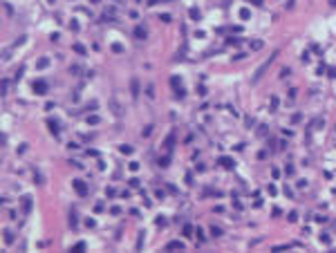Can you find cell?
<instances>
[{"label":"cell","instance_id":"8992f818","mask_svg":"<svg viewBox=\"0 0 336 253\" xmlns=\"http://www.w3.org/2000/svg\"><path fill=\"white\" fill-rule=\"evenodd\" d=\"M134 38H137V41H146V38H148L146 27H134Z\"/></svg>","mask_w":336,"mask_h":253},{"label":"cell","instance_id":"3957f363","mask_svg":"<svg viewBox=\"0 0 336 253\" xmlns=\"http://www.w3.org/2000/svg\"><path fill=\"white\" fill-rule=\"evenodd\" d=\"M72 186H74V190L81 195V197H87V184H85L83 179H74V184H72Z\"/></svg>","mask_w":336,"mask_h":253},{"label":"cell","instance_id":"7c38bea8","mask_svg":"<svg viewBox=\"0 0 336 253\" xmlns=\"http://www.w3.org/2000/svg\"><path fill=\"white\" fill-rule=\"evenodd\" d=\"M209 233H211L213 237H222V233H224V231H222L220 226H211V228H209Z\"/></svg>","mask_w":336,"mask_h":253},{"label":"cell","instance_id":"4316f807","mask_svg":"<svg viewBox=\"0 0 336 253\" xmlns=\"http://www.w3.org/2000/svg\"><path fill=\"white\" fill-rule=\"evenodd\" d=\"M320 242H323V244H329L332 240H329V235H327V233H323V235H320Z\"/></svg>","mask_w":336,"mask_h":253},{"label":"cell","instance_id":"7402d4cb","mask_svg":"<svg viewBox=\"0 0 336 253\" xmlns=\"http://www.w3.org/2000/svg\"><path fill=\"white\" fill-rule=\"evenodd\" d=\"M119 150L123 152V155H130V152H132V146H121V148H119Z\"/></svg>","mask_w":336,"mask_h":253},{"label":"cell","instance_id":"836d02e7","mask_svg":"<svg viewBox=\"0 0 336 253\" xmlns=\"http://www.w3.org/2000/svg\"><path fill=\"white\" fill-rule=\"evenodd\" d=\"M323 123H325L323 119H316V121H314V128H323Z\"/></svg>","mask_w":336,"mask_h":253},{"label":"cell","instance_id":"1f68e13d","mask_svg":"<svg viewBox=\"0 0 336 253\" xmlns=\"http://www.w3.org/2000/svg\"><path fill=\"white\" fill-rule=\"evenodd\" d=\"M110 213H112V215H119V213H121V206H112V208H110Z\"/></svg>","mask_w":336,"mask_h":253},{"label":"cell","instance_id":"44dd1931","mask_svg":"<svg viewBox=\"0 0 336 253\" xmlns=\"http://www.w3.org/2000/svg\"><path fill=\"white\" fill-rule=\"evenodd\" d=\"M240 18H244V20H249V18H251V14H249V9H242V11H240Z\"/></svg>","mask_w":336,"mask_h":253},{"label":"cell","instance_id":"8d00e7d4","mask_svg":"<svg viewBox=\"0 0 336 253\" xmlns=\"http://www.w3.org/2000/svg\"><path fill=\"white\" fill-rule=\"evenodd\" d=\"M121 50H123V47H121L119 43H114V45H112V52H117V54H119V52H121Z\"/></svg>","mask_w":336,"mask_h":253},{"label":"cell","instance_id":"60d3db41","mask_svg":"<svg viewBox=\"0 0 336 253\" xmlns=\"http://www.w3.org/2000/svg\"><path fill=\"white\" fill-rule=\"evenodd\" d=\"M85 152H87L90 157H99V152H96V150H92V148H90V150H85Z\"/></svg>","mask_w":336,"mask_h":253},{"label":"cell","instance_id":"d4e9b609","mask_svg":"<svg viewBox=\"0 0 336 253\" xmlns=\"http://www.w3.org/2000/svg\"><path fill=\"white\" fill-rule=\"evenodd\" d=\"M262 47V41H251V50H260Z\"/></svg>","mask_w":336,"mask_h":253},{"label":"cell","instance_id":"2e32d148","mask_svg":"<svg viewBox=\"0 0 336 253\" xmlns=\"http://www.w3.org/2000/svg\"><path fill=\"white\" fill-rule=\"evenodd\" d=\"M76 224H78V219H76V213L72 211V213H70V226H72V228H76Z\"/></svg>","mask_w":336,"mask_h":253},{"label":"cell","instance_id":"bcb514c9","mask_svg":"<svg viewBox=\"0 0 336 253\" xmlns=\"http://www.w3.org/2000/svg\"><path fill=\"white\" fill-rule=\"evenodd\" d=\"M146 2H148V7H155V5H157V2H161V0H146Z\"/></svg>","mask_w":336,"mask_h":253},{"label":"cell","instance_id":"484cf974","mask_svg":"<svg viewBox=\"0 0 336 253\" xmlns=\"http://www.w3.org/2000/svg\"><path fill=\"white\" fill-rule=\"evenodd\" d=\"M278 105H280V101H278V96H273L271 99V110H278Z\"/></svg>","mask_w":336,"mask_h":253},{"label":"cell","instance_id":"816d5d0a","mask_svg":"<svg viewBox=\"0 0 336 253\" xmlns=\"http://www.w3.org/2000/svg\"><path fill=\"white\" fill-rule=\"evenodd\" d=\"M137 2H139V0H137Z\"/></svg>","mask_w":336,"mask_h":253},{"label":"cell","instance_id":"7bdbcfd3","mask_svg":"<svg viewBox=\"0 0 336 253\" xmlns=\"http://www.w3.org/2000/svg\"><path fill=\"white\" fill-rule=\"evenodd\" d=\"M155 197L157 199H164V190H155Z\"/></svg>","mask_w":336,"mask_h":253},{"label":"cell","instance_id":"5bb4252c","mask_svg":"<svg viewBox=\"0 0 336 253\" xmlns=\"http://www.w3.org/2000/svg\"><path fill=\"white\" fill-rule=\"evenodd\" d=\"M168 164H170V157H168V155L159 157V166H161V168H168Z\"/></svg>","mask_w":336,"mask_h":253},{"label":"cell","instance_id":"9a60e30c","mask_svg":"<svg viewBox=\"0 0 336 253\" xmlns=\"http://www.w3.org/2000/svg\"><path fill=\"white\" fill-rule=\"evenodd\" d=\"M188 16L193 18V20H200V9H197V7H193L191 11H188Z\"/></svg>","mask_w":336,"mask_h":253},{"label":"cell","instance_id":"8fae6325","mask_svg":"<svg viewBox=\"0 0 336 253\" xmlns=\"http://www.w3.org/2000/svg\"><path fill=\"white\" fill-rule=\"evenodd\" d=\"M220 164H222L224 168H233V159H231V157H220Z\"/></svg>","mask_w":336,"mask_h":253},{"label":"cell","instance_id":"d590c367","mask_svg":"<svg viewBox=\"0 0 336 253\" xmlns=\"http://www.w3.org/2000/svg\"><path fill=\"white\" fill-rule=\"evenodd\" d=\"M70 29H72V32H76V29H78V23H76V20H72V23H70Z\"/></svg>","mask_w":336,"mask_h":253},{"label":"cell","instance_id":"603a6c76","mask_svg":"<svg viewBox=\"0 0 336 253\" xmlns=\"http://www.w3.org/2000/svg\"><path fill=\"white\" fill-rule=\"evenodd\" d=\"M146 94H148L150 99H155V87H152V85H148V87H146Z\"/></svg>","mask_w":336,"mask_h":253},{"label":"cell","instance_id":"f907efd6","mask_svg":"<svg viewBox=\"0 0 336 253\" xmlns=\"http://www.w3.org/2000/svg\"><path fill=\"white\" fill-rule=\"evenodd\" d=\"M90 2H92V5H96V2H101V0H90Z\"/></svg>","mask_w":336,"mask_h":253},{"label":"cell","instance_id":"cb8c5ba5","mask_svg":"<svg viewBox=\"0 0 336 253\" xmlns=\"http://www.w3.org/2000/svg\"><path fill=\"white\" fill-rule=\"evenodd\" d=\"M99 121H101L99 117H87V123H90V126H96V123H99Z\"/></svg>","mask_w":336,"mask_h":253},{"label":"cell","instance_id":"ffe728a7","mask_svg":"<svg viewBox=\"0 0 336 253\" xmlns=\"http://www.w3.org/2000/svg\"><path fill=\"white\" fill-rule=\"evenodd\" d=\"M195 233H197V240H200V242H204V240H206V235H204V231H202V228H195Z\"/></svg>","mask_w":336,"mask_h":253},{"label":"cell","instance_id":"ba28073f","mask_svg":"<svg viewBox=\"0 0 336 253\" xmlns=\"http://www.w3.org/2000/svg\"><path fill=\"white\" fill-rule=\"evenodd\" d=\"M47 128H50V132H52L54 137H59V123H56L54 119H50V121H47Z\"/></svg>","mask_w":336,"mask_h":253},{"label":"cell","instance_id":"277c9868","mask_svg":"<svg viewBox=\"0 0 336 253\" xmlns=\"http://www.w3.org/2000/svg\"><path fill=\"white\" fill-rule=\"evenodd\" d=\"M20 206H23V213L29 215V213H32V206H34L32 197H29V195H23V197H20Z\"/></svg>","mask_w":336,"mask_h":253},{"label":"cell","instance_id":"d6a6232c","mask_svg":"<svg viewBox=\"0 0 336 253\" xmlns=\"http://www.w3.org/2000/svg\"><path fill=\"white\" fill-rule=\"evenodd\" d=\"M137 186H139V179L132 177V179H130V188H137Z\"/></svg>","mask_w":336,"mask_h":253},{"label":"cell","instance_id":"ac0fdd59","mask_svg":"<svg viewBox=\"0 0 336 253\" xmlns=\"http://www.w3.org/2000/svg\"><path fill=\"white\" fill-rule=\"evenodd\" d=\"M173 139H175L173 135H168V137H166V144H164V148H166V150H170V148H173Z\"/></svg>","mask_w":336,"mask_h":253},{"label":"cell","instance_id":"ab89813d","mask_svg":"<svg viewBox=\"0 0 336 253\" xmlns=\"http://www.w3.org/2000/svg\"><path fill=\"white\" fill-rule=\"evenodd\" d=\"M7 87H9V81H2V94H7Z\"/></svg>","mask_w":336,"mask_h":253},{"label":"cell","instance_id":"7dc6e473","mask_svg":"<svg viewBox=\"0 0 336 253\" xmlns=\"http://www.w3.org/2000/svg\"><path fill=\"white\" fill-rule=\"evenodd\" d=\"M329 76H332V78H336V67H332V69H329Z\"/></svg>","mask_w":336,"mask_h":253},{"label":"cell","instance_id":"c3c4849f","mask_svg":"<svg viewBox=\"0 0 336 253\" xmlns=\"http://www.w3.org/2000/svg\"><path fill=\"white\" fill-rule=\"evenodd\" d=\"M251 2H253V5H255V7H260V5H262V2H264V0H251Z\"/></svg>","mask_w":336,"mask_h":253},{"label":"cell","instance_id":"681fc988","mask_svg":"<svg viewBox=\"0 0 336 253\" xmlns=\"http://www.w3.org/2000/svg\"><path fill=\"white\" fill-rule=\"evenodd\" d=\"M329 5H332V7H336V0H329Z\"/></svg>","mask_w":336,"mask_h":253},{"label":"cell","instance_id":"5b68a950","mask_svg":"<svg viewBox=\"0 0 336 253\" xmlns=\"http://www.w3.org/2000/svg\"><path fill=\"white\" fill-rule=\"evenodd\" d=\"M2 242H5V246H11L14 242H16V233L9 231V228H5V231H2Z\"/></svg>","mask_w":336,"mask_h":253},{"label":"cell","instance_id":"52a82bcc","mask_svg":"<svg viewBox=\"0 0 336 253\" xmlns=\"http://www.w3.org/2000/svg\"><path fill=\"white\" fill-rule=\"evenodd\" d=\"M166 249H168V251H175V249H177V251H182V249H184V242H179V240H173V242H168Z\"/></svg>","mask_w":336,"mask_h":253},{"label":"cell","instance_id":"f1b7e54d","mask_svg":"<svg viewBox=\"0 0 336 253\" xmlns=\"http://www.w3.org/2000/svg\"><path fill=\"white\" fill-rule=\"evenodd\" d=\"M161 20H164V23H170V20H173V16H170V14H161Z\"/></svg>","mask_w":336,"mask_h":253},{"label":"cell","instance_id":"30bf717a","mask_svg":"<svg viewBox=\"0 0 336 253\" xmlns=\"http://www.w3.org/2000/svg\"><path fill=\"white\" fill-rule=\"evenodd\" d=\"M47 65H50V58H47V56H41V58L36 60V67L38 69H45Z\"/></svg>","mask_w":336,"mask_h":253},{"label":"cell","instance_id":"e575fe53","mask_svg":"<svg viewBox=\"0 0 336 253\" xmlns=\"http://www.w3.org/2000/svg\"><path fill=\"white\" fill-rule=\"evenodd\" d=\"M150 132H152V126H146V128H143V137H148Z\"/></svg>","mask_w":336,"mask_h":253},{"label":"cell","instance_id":"6da1fadb","mask_svg":"<svg viewBox=\"0 0 336 253\" xmlns=\"http://www.w3.org/2000/svg\"><path fill=\"white\" fill-rule=\"evenodd\" d=\"M276 54H278V52H273V54L269 56V60H267V63L258 67V72H255V76H253V83H258V81H260V78H262V74H264V72H267V67H269V65H271V60L276 58Z\"/></svg>","mask_w":336,"mask_h":253},{"label":"cell","instance_id":"74e56055","mask_svg":"<svg viewBox=\"0 0 336 253\" xmlns=\"http://www.w3.org/2000/svg\"><path fill=\"white\" fill-rule=\"evenodd\" d=\"M271 175H273V179H280V170L273 168V170H271Z\"/></svg>","mask_w":336,"mask_h":253},{"label":"cell","instance_id":"ee69618b","mask_svg":"<svg viewBox=\"0 0 336 253\" xmlns=\"http://www.w3.org/2000/svg\"><path fill=\"white\" fill-rule=\"evenodd\" d=\"M314 219H316V222H327V217H325V215H316Z\"/></svg>","mask_w":336,"mask_h":253},{"label":"cell","instance_id":"b9f144b4","mask_svg":"<svg viewBox=\"0 0 336 253\" xmlns=\"http://www.w3.org/2000/svg\"><path fill=\"white\" fill-rule=\"evenodd\" d=\"M130 170H139V164L137 161H130Z\"/></svg>","mask_w":336,"mask_h":253},{"label":"cell","instance_id":"f35d334b","mask_svg":"<svg viewBox=\"0 0 336 253\" xmlns=\"http://www.w3.org/2000/svg\"><path fill=\"white\" fill-rule=\"evenodd\" d=\"M85 226L92 228V226H94V219H92V217H87V219H85Z\"/></svg>","mask_w":336,"mask_h":253},{"label":"cell","instance_id":"83f0119b","mask_svg":"<svg viewBox=\"0 0 336 253\" xmlns=\"http://www.w3.org/2000/svg\"><path fill=\"white\" fill-rule=\"evenodd\" d=\"M103 208H105V206H103V202H96V204H94V211H96V213H101Z\"/></svg>","mask_w":336,"mask_h":253},{"label":"cell","instance_id":"f546056e","mask_svg":"<svg viewBox=\"0 0 336 253\" xmlns=\"http://www.w3.org/2000/svg\"><path fill=\"white\" fill-rule=\"evenodd\" d=\"M298 121H302V114H298V112H296L294 117H291V123H298Z\"/></svg>","mask_w":336,"mask_h":253},{"label":"cell","instance_id":"4dcf8cb0","mask_svg":"<svg viewBox=\"0 0 336 253\" xmlns=\"http://www.w3.org/2000/svg\"><path fill=\"white\" fill-rule=\"evenodd\" d=\"M267 193H269V195H276V186L269 184V186H267Z\"/></svg>","mask_w":336,"mask_h":253},{"label":"cell","instance_id":"d6986e66","mask_svg":"<svg viewBox=\"0 0 336 253\" xmlns=\"http://www.w3.org/2000/svg\"><path fill=\"white\" fill-rule=\"evenodd\" d=\"M184 237H193V226H191V224L184 226Z\"/></svg>","mask_w":336,"mask_h":253},{"label":"cell","instance_id":"4fadbf2b","mask_svg":"<svg viewBox=\"0 0 336 253\" xmlns=\"http://www.w3.org/2000/svg\"><path fill=\"white\" fill-rule=\"evenodd\" d=\"M72 47H74V52H76V54H87V50H85V45H81V43H74Z\"/></svg>","mask_w":336,"mask_h":253},{"label":"cell","instance_id":"e0dca14e","mask_svg":"<svg viewBox=\"0 0 336 253\" xmlns=\"http://www.w3.org/2000/svg\"><path fill=\"white\" fill-rule=\"evenodd\" d=\"M83 249H85V242H83V240H81V242H76V244L72 246V251H76V253H78V251H83Z\"/></svg>","mask_w":336,"mask_h":253},{"label":"cell","instance_id":"f6af8a7d","mask_svg":"<svg viewBox=\"0 0 336 253\" xmlns=\"http://www.w3.org/2000/svg\"><path fill=\"white\" fill-rule=\"evenodd\" d=\"M289 72H291V69H289V67H285V69H282V72H280V76L285 78V76H289Z\"/></svg>","mask_w":336,"mask_h":253},{"label":"cell","instance_id":"7a4b0ae2","mask_svg":"<svg viewBox=\"0 0 336 253\" xmlns=\"http://www.w3.org/2000/svg\"><path fill=\"white\" fill-rule=\"evenodd\" d=\"M32 87H34V92H36V94H45L47 90H50V83L43 81V78H38V81H34V83H32Z\"/></svg>","mask_w":336,"mask_h":253},{"label":"cell","instance_id":"9c48e42d","mask_svg":"<svg viewBox=\"0 0 336 253\" xmlns=\"http://www.w3.org/2000/svg\"><path fill=\"white\" fill-rule=\"evenodd\" d=\"M130 92H132V99H137V96H139V83H137V78H132V81H130Z\"/></svg>","mask_w":336,"mask_h":253}]
</instances>
